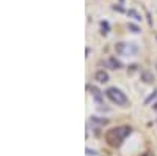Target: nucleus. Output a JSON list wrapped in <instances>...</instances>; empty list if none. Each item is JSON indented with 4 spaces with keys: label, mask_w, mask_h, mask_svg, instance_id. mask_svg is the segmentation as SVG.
I'll return each mask as SVG.
<instances>
[{
    "label": "nucleus",
    "mask_w": 157,
    "mask_h": 156,
    "mask_svg": "<svg viewBox=\"0 0 157 156\" xmlns=\"http://www.w3.org/2000/svg\"><path fill=\"white\" fill-rule=\"evenodd\" d=\"M132 134V128L127 126V125H123V126H116V128H112L105 133V142L113 147V148H118L121 147V144L126 140V137H129Z\"/></svg>",
    "instance_id": "obj_1"
},
{
    "label": "nucleus",
    "mask_w": 157,
    "mask_h": 156,
    "mask_svg": "<svg viewBox=\"0 0 157 156\" xmlns=\"http://www.w3.org/2000/svg\"><path fill=\"white\" fill-rule=\"evenodd\" d=\"M105 96L116 106H121V107H127L129 106V98L126 96V93H123L120 88L116 87H109L105 90Z\"/></svg>",
    "instance_id": "obj_2"
},
{
    "label": "nucleus",
    "mask_w": 157,
    "mask_h": 156,
    "mask_svg": "<svg viewBox=\"0 0 157 156\" xmlns=\"http://www.w3.org/2000/svg\"><path fill=\"white\" fill-rule=\"evenodd\" d=\"M115 50H116V54H120V55L134 57V55L138 54V46H137L135 43L121 41V43H116V44H115Z\"/></svg>",
    "instance_id": "obj_3"
},
{
    "label": "nucleus",
    "mask_w": 157,
    "mask_h": 156,
    "mask_svg": "<svg viewBox=\"0 0 157 156\" xmlns=\"http://www.w3.org/2000/svg\"><path fill=\"white\" fill-rule=\"evenodd\" d=\"M88 90L91 92V96L94 98V102L98 104L99 107H102V106H105L104 104V95H102V92L96 87V85H88Z\"/></svg>",
    "instance_id": "obj_4"
},
{
    "label": "nucleus",
    "mask_w": 157,
    "mask_h": 156,
    "mask_svg": "<svg viewBox=\"0 0 157 156\" xmlns=\"http://www.w3.org/2000/svg\"><path fill=\"white\" fill-rule=\"evenodd\" d=\"M94 79H96L98 82H101V84H105V82H109V74H107V71L99 70V71H96V74H94Z\"/></svg>",
    "instance_id": "obj_5"
},
{
    "label": "nucleus",
    "mask_w": 157,
    "mask_h": 156,
    "mask_svg": "<svg viewBox=\"0 0 157 156\" xmlns=\"http://www.w3.org/2000/svg\"><path fill=\"white\" fill-rule=\"evenodd\" d=\"M107 65H109V68H112V70H121L123 68V63L118 58H115V57H109Z\"/></svg>",
    "instance_id": "obj_6"
},
{
    "label": "nucleus",
    "mask_w": 157,
    "mask_h": 156,
    "mask_svg": "<svg viewBox=\"0 0 157 156\" xmlns=\"http://www.w3.org/2000/svg\"><path fill=\"white\" fill-rule=\"evenodd\" d=\"M140 77H141V81L145 82V84H152V82H154L152 73H149V71H146V70H143V71L140 73Z\"/></svg>",
    "instance_id": "obj_7"
},
{
    "label": "nucleus",
    "mask_w": 157,
    "mask_h": 156,
    "mask_svg": "<svg viewBox=\"0 0 157 156\" xmlns=\"http://www.w3.org/2000/svg\"><path fill=\"white\" fill-rule=\"evenodd\" d=\"M91 123L99 125V126H105L109 123V118H101V117H91Z\"/></svg>",
    "instance_id": "obj_8"
},
{
    "label": "nucleus",
    "mask_w": 157,
    "mask_h": 156,
    "mask_svg": "<svg viewBox=\"0 0 157 156\" xmlns=\"http://www.w3.org/2000/svg\"><path fill=\"white\" fill-rule=\"evenodd\" d=\"M127 29L132 32V33H140V32H141V29L138 27V25H135V24H132V22L127 24Z\"/></svg>",
    "instance_id": "obj_9"
},
{
    "label": "nucleus",
    "mask_w": 157,
    "mask_h": 156,
    "mask_svg": "<svg viewBox=\"0 0 157 156\" xmlns=\"http://www.w3.org/2000/svg\"><path fill=\"white\" fill-rule=\"evenodd\" d=\"M101 29H102V30H101L102 35H107V33H109V29H110V27H109V22H107V21H102V22H101Z\"/></svg>",
    "instance_id": "obj_10"
},
{
    "label": "nucleus",
    "mask_w": 157,
    "mask_h": 156,
    "mask_svg": "<svg viewBox=\"0 0 157 156\" xmlns=\"http://www.w3.org/2000/svg\"><path fill=\"white\" fill-rule=\"evenodd\" d=\"M127 16H132L135 21H141V16L138 14V13H137L135 10H129V11H127Z\"/></svg>",
    "instance_id": "obj_11"
},
{
    "label": "nucleus",
    "mask_w": 157,
    "mask_h": 156,
    "mask_svg": "<svg viewBox=\"0 0 157 156\" xmlns=\"http://www.w3.org/2000/svg\"><path fill=\"white\" fill-rule=\"evenodd\" d=\"M157 99V90H155V92L152 93V95H149L146 99H145V104H149V102H154Z\"/></svg>",
    "instance_id": "obj_12"
},
{
    "label": "nucleus",
    "mask_w": 157,
    "mask_h": 156,
    "mask_svg": "<svg viewBox=\"0 0 157 156\" xmlns=\"http://www.w3.org/2000/svg\"><path fill=\"white\" fill-rule=\"evenodd\" d=\"M86 154H91V156H96V154H98V151H94V150H90V148H86Z\"/></svg>",
    "instance_id": "obj_13"
},
{
    "label": "nucleus",
    "mask_w": 157,
    "mask_h": 156,
    "mask_svg": "<svg viewBox=\"0 0 157 156\" xmlns=\"http://www.w3.org/2000/svg\"><path fill=\"white\" fill-rule=\"evenodd\" d=\"M129 68H130V70H129V73L132 74V73L135 71V68H137V65H132V66H129Z\"/></svg>",
    "instance_id": "obj_14"
},
{
    "label": "nucleus",
    "mask_w": 157,
    "mask_h": 156,
    "mask_svg": "<svg viewBox=\"0 0 157 156\" xmlns=\"http://www.w3.org/2000/svg\"><path fill=\"white\" fill-rule=\"evenodd\" d=\"M152 109H154V110H157V99L152 102Z\"/></svg>",
    "instance_id": "obj_15"
},
{
    "label": "nucleus",
    "mask_w": 157,
    "mask_h": 156,
    "mask_svg": "<svg viewBox=\"0 0 157 156\" xmlns=\"http://www.w3.org/2000/svg\"><path fill=\"white\" fill-rule=\"evenodd\" d=\"M141 156H154V154H152V153H149V151H148V153H143V154H141Z\"/></svg>",
    "instance_id": "obj_16"
},
{
    "label": "nucleus",
    "mask_w": 157,
    "mask_h": 156,
    "mask_svg": "<svg viewBox=\"0 0 157 156\" xmlns=\"http://www.w3.org/2000/svg\"><path fill=\"white\" fill-rule=\"evenodd\" d=\"M155 70H157V65H155Z\"/></svg>",
    "instance_id": "obj_17"
},
{
    "label": "nucleus",
    "mask_w": 157,
    "mask_h": 156,
    "mask_svg": "<svg viewBox=\"0 0 157 156\" xmlns=\"http://www.w3.org/2000/svg\"><path fill=\"white\" fill-rule=\"evenodd\" d=\"M155 122H157V118H155Z\"/></svg>",
    "instance_id": "obj_18"
}]
</instances>
